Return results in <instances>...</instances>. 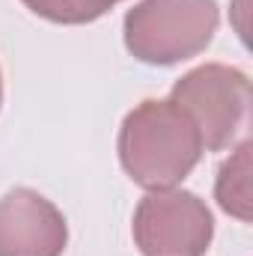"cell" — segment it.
Here are the masks:
<instances>
[{"label": "cell", "mask_w": 253, "mask_h": 256, "mask_svg": "<svg viewBox=\"0 0 253 256\" xmlns=\"http://www.w3.org/2000/svg\"><path fill=\"white\" fill-rule=\"evenodd\" d=\"M202 152L194 120L173 102H143L120 128L122 170L146 191H170L185 182Z\"/></svg>", "instance_id": "6da1fadb"}, {"label": "cell", "mask_w": 253, "mask_h": 256, "mask_svg": "<svg viewBox=\"0 0 253 256\" xmlns=\"http://www.w3.org/2000/svg\"><path fill=\"white\" fill-rule=\"evenodd\" d=\"M220 24L214 0H143L128 9L122 36L146 66H176L202 54Z\"/></svg>", "instance_id": "7a4b0ae2"}, {"label": "cell", "mask_w": 253, "mask_h": 256, "mask_svg": "<svg viewBox=\"0 0 253 256\" xmlns=\"http://www.w3.org/2000/svg\"><path fill=\"white\" fill-rule=\"evenodd\" d=\"M170 102L194 120L208 152H224L244 128L250 108V80L232 66L208 63L176 80Z\"/></svg>", "instance_id": "3957f363"}, {"label": "cell", "mask_w": 253, "mask_h": 256, "mask_svg": "<svg viewBox=\"0 0 253 256\" xmlns=\"http://www.w3.org/2000/svg\"><path fill=\"white\" fill-rule=\"evenodd\" d=\"M134 244L143 256H206L214 238L208 206L190 191H149L134 212Z\"/></svg>", "instance_id": "277c9868"}, {"label": "cell", "mask_w": 253, "mask_h": 256, "mask_svg": "<svg viewBox=\"0 0 253 256\" xmlns=\"http://www.w3.org/2000/svg\"><path fill=\"white\" fill-rule=\"evenodd\" d=\"M68 226L63 212L30 188L0 200V256H63Z\"/></svg>", "instance_id": "5b68a950"}, {"label": "cell", "mask_w": 253, "mask_h": 256, "mask_svg": "<svg viewBox=\"0 0 253 256\" xmlns=\"http://www.w3.org/2000/svg\"><path fill=\"white\" fill-rule=\"evenodd\" d=\"M250 140H244L230 155V161H224L218 182H214L218 206L244 224L250 220Z\"/></svg>", "instance_id": "8992f818"}, {"label": "cell", "mask_w": 253, "mask_h": 256, "mask_svg": "<svg viewBox=\"0 0 253 256\" xmlns=\"http://www.w3.org/2000/svg\"><path fill=\"white\" fill-rule=\"evenodd\" d=\"M122 0H24V6L54 24H90L108 15Z\"/></svg>", "instance_id": "52a82bcc"}, {"label": "cell", "mask_w": 253, "mask_h": 256, "mask_svg": "<svg viewBox=\"0 0 253 256\" xmlns=\"http://www.w3.org/2000/svg\"><path fill=\"white\" fill-rule=\"evenodd\" d=\"M0 104H3V78H0Z\"/></svg>", "instance_id": "ba28073f"}]
</instances>
